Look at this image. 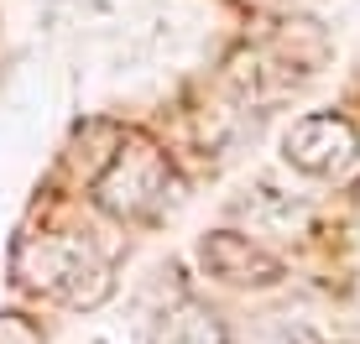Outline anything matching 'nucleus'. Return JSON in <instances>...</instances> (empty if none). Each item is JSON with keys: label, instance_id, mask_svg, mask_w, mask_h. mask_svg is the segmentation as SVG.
Returning <instances> with one entry per match:
<instances>
[{"label": "nucleus", "instance_id": "1", "mask_svg": "<svg viewBox=\"0 0 360 344\" xmlns=\"http://www.w3.org/2000/svg\"><path fill=\"white\" fill-rule=\"evenodd\" d=\"M89 199L120 225H162L183 204V178L146 131H120L105 167L89 178Z\"/></svg>", "mask_w": 360, "mask_h": 344}, {"label": "nucleus", "instance_id": "5", "mask_svg": "<svg viewBox=\"0 0 360 344\" xmlns=\"http://www.w3.org/2000/svg\"><path fill=\"white\" fill-rule=\"evenodd\" d=\"M198 266L225 287H277L288 266L266 251L262 240L240 235V230H209L198 240Z\"/></svg>", "mask_w": 360, "mask_h": 344}, {"label": "nucleus", "instance_id": "3", "mask_svg": "<svg viewBox=\"0 0 360 344\" xmlns=\"http://www.w3.org/2000/svg\"><path fill=\"white\" fill-rule=\"evenodd\" d=\"M324 58H329L324 27L308 21V16H292V21H277V32H271L266 42L240 47V53L230 58L225 79H230V89L240 94V100L266 105V100L292 94L303 79H314V73L324 68Z\"/></svg>", "mask_w": 360, "mask_h": 344}, {"label": "nucleus", "instance_id": "4", "mask_svg": "<svg viewBox=\"0 0 360 344\" xmlns=\"http://www.w3.org/2000/svg\"><path fill=\"white\" fill-rule=\"evenodd\" d=\"M282 157L308 178H340L360 162V131L334 110H314L282 131Z\"/></svg>", "mask_w": 360, "mask_h": 344}, {"label": "nucleus", "instance_id": "6", "mask_svg": "<svg viewBox=\"0 0 360 344\" xmlns=\"http://www.w3.org/2000/svg\"><path fill=\"white\" fill-rule=\"evenodd\" d=\"M146 344H230V334H225V324H219L204 303L183 298V303H172V308L157 313Z\"/></svg>", "mask_w": 360, "mask_h": 344}, {"label": "nucleus", "instance_id": "8", "mask_svg": "<svg viewBox=\"0 0 360 344\" xmlns=\"http://www.w3.org/2000/svg\"><path fill=\"white\" fill-rule=\"evenodd\" d=\"M0 344H47V334H42L37 318L6 308V313H0Z\"/></svg>", "mask_w": 360, "mask_h": 344}, {"label": "nucleus", "instance_id": "2", "mask_svg": "<svg viewBox=\"0 0 360 344\" xmlns=\"http://www.w3.org/2000/svg\"><path fill=\"white\" fill-rule=\"evenodd\" d=\"M11 282L79 313L99 308L115 292L110 261L79 235H21L11 245Z\"/></svg>", "mask_w": 360, "mask_h": 344}, {"label": "nucleus", "instance_id": "7", "mask_svg": "<svg viewBox=\"0 0 360 344\" xmlns=\"http://www.w3.org/2000/svg\"><path fill=\"white\" fill-rule=\"evenodd\" d=\"M240 209L251 219H271V225H282V230H303L308 225V204L292 199V193H282V188H271V183H262Z\"/></svg>", "mask_w": 360, "mask_h": 344}]
</instances>
